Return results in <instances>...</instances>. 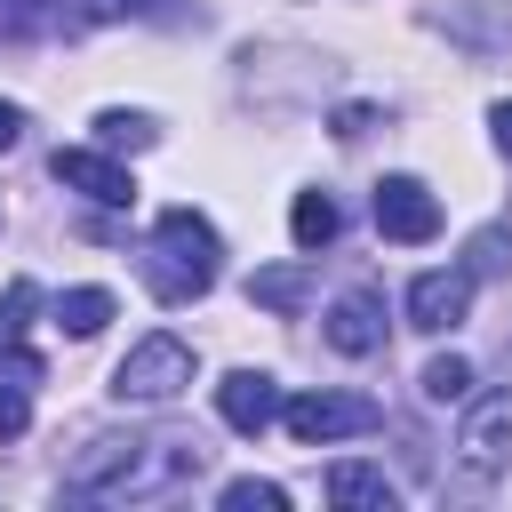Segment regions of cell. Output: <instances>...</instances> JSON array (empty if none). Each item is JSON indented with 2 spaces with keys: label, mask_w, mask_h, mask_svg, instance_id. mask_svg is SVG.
Masks as SVG:
<instances>
[{
  "label": "cell",
  "mask_w": 512,
  "mask_h": 512,
  "mask_svg": "<svg viewBox=\"0 0 512 512\" xmlns=\"http://www.w3.org/2000/svg\"><path fill=\"white\" fill-rule=\"evenodd\" d=\"M16 136H24V112L0 96V152H16Z\"/></svg>",
  "instance_id": "cb8c5ba5"
},
{
  "label": "cell",
  "mask_w": 512,
  "mask_h": 512,
  "mask_svg": "<svg viewBox=\"0 0 512 512\" xmlns=\"http://www.w3.org/2000/svg\"><path fill=\"white\" fill-rule=\"evenodd\" d=\"M368 128H376L368 104H344V112H336V136H368Z\"/></svg>",
  "instance_id": "603a6c76"
},
{
  "label": "cell",
  "mask_w": 512,
  "mask_h": 512,
  "mask_svg": "<svg viewBox=\"0 0 512 512\" xmlns=\"http://www.w3.org/2000/svg\"><path fill=\"white\" fill-rule=\"evenodd\" d=\"M488 128H496V144H504V160H512V104H496V112H488Z\"/></svg>",
  "instance_id": "d4e9b609"
},
{
  "label": "cell",
  "mask_w": 512,
  "mask_h": 512,
  "mask_svg": "<svg viewBox=\"0 0 512 512\" xmlns=\"http://www.w3.org/2000/svg\"><path fill=\"white\" fill-rule=\"evenodd\" d=\"M24 424H32V400H24V384H0V440H24Z\"/></svg>",
  "instance_id": "44dd1931"
},
{
  "label": "cell",
  "mask_w": 512,
  "mask_h": 512,
  "mask_svg": "<svg viewBox=\"0 0 512 512\" xmlns=\"http://www.w3.org/2000/svg\"><path fill=\"white\" fill-rule=\"evenodd\" d=\"M32 304H40V288H32V280H8V296H0V368H8L16 384H40V360L24 352V320H32Z\"/></svg>",
  "instance_id": "8fae6325"
},
{
  "label": "cell",
  "mask_w": 512,
  "mask_h": 512,
  "mask_svg": "<svg viewBox=\"0 0 512 512\" xmlns=\"http://www.w3.org/2000/svg\"><path fill=\"white\" fill-rule=\"evenodd\" d=\"M152 0H80V16L88 24H120V16H144Z\"/></svg>",
  "instance_id": "7402d4cb"
},
{
  "label": "cell",
  "mask_w": 512,
  "mask_h": 512,
  "mask_svg": "<svg viewBox=\"0 0 512 512\" xmlns=\"http://www.w3.org/2000/svg\"><path fill=\"white\" fill-rule=\"evenodd\" d=\"M336 224H344V216H336V200H328V192H296L288 232H296V248H304V256H312V248H328V240H336Z\"/></svg>",
  "instance_id": "5bb4252c"
},
{
  "label": "cell",
  "mask_w": 512,
  "mask_h": 512,
  "mask_svg": "<svg viewBox=\"0 0 512 512\" xmlns=\"http://www.w3.org/2000/svg\"><path fill=\"white\" fill-rule=\"evenodd\" d=\"M376 232L400 240V248H416V240L440 232V200H432L416 176H384V184H376Z\"/></svg>",
  "instance_id": "52a82bcc"
},
{
  "label": "cell",
  "mask_w": 512,
  "mask_h": 512,
  "mask_svg": "<svg viewBox=\"0 0 512 512\" xmlns=\"http://www.w3.org/2000/svg\"><path fill=\"white\" fill-rule=\"evenodd\" d=\"M280 424H288V440L328 448V440H360V432H376L384 408H376L368 392H304V400H280Z\"/></svg>",
  "instance_id": "277c9868"
},
{
  "label": "cell",
  "mask_w": 512,
  "mask_h": 512,
  "mask_svg": "<svg viewBox=\"0 0 512 512\" xmlns=\"http://www.w3.org/2000/svg\"><path fill=\"white\" fill-rule=\"evenodd\" d=\"M216 416H224L232 432H248V440H256V432L280 416V384H272L264 368H232V376L216 384Z\"/></svg>",
  "instance_id": "9c48e42d"
},
{
  "label": "cell",
  "mask_w": 512,
  "mask_h": 512,
  "mask_svg": "<svg viewBox=\"0 0 512 512\" xmlns=\"http://www.w3.org/2000/svg\"><path fill=\"white\" fill-rule=\"evenodd\" d=\"M416 392L424 400H472V360H456V352H440V360H424V376H416Z\"/></svg>",
  "instance_id": "2e32d148"
},
{
  "label": "cell",
  "mask_w": 512,
  "mask_h": 512,
  "mask_svg": "<svg viewBox=\"0 0 512 512\" xmlns=\"http://www.w3.org/2000/svg\"><path fill=\"white\" fill-rule=\"evenodd\" d=\"M472 312V272L456 264V272H416L408 280V328H424V336H440V328H456Z\"/></svg>",
  "instance_id": "ba28073f"
},
{
  "label": "cell",
  "mask_w": 512,
  "mask_h": 512,
  "mask_svg": "<svg viewBox=\"0 0 512 512\" xmlns=\"http://www.w3.org/2000/svg\"><path fill=\"white\" fill-rule=\"evenodd\" d=\"M192 384V344L184 336H144L120 368H112V400H128V408H160V400H176Z\"/></svg>",
  "instance_id": "3957f363"
},
{
  "label": "cell",
  "mask_w": 512,
  "mask_h": 512,
  "mask_svg": "<svg viewBox=\"0 0 512 512\" xmlns=\"http://www.w3.org/2000/svg\"><path fill=\"white\" fill-rule=\"evenodd\" d=\"M104 320H112V288H64L56 296V328L64 336H96Z\"/></svg>",
  "instance_id": "9a60e30c"
},
{
  "label": "cell",
  "mask_w": 512,
  "mask_h": 512,
  "mask_svg": "<svg viewBox=\"0 0 512 512\" xmlns=\"http://www.w3.org/2000/svg\"><path fill=\"white\" fill-rule=\"evenodd\" d=\"M216 504H224V512H280V504H288V488H280V480H224V488H216Z\"/></svg>",
  "instance_id": "e0dca14e"
},
{
  "label": "cell",
  "mask_w": 512,
  "mask_h": 512,
  "mask_svg": "<svg viewBox=\"0 0 512 512\" xmlns=\"http://www.w3.org/2000/svg\"><path fill=\"white\" fill-rule=\"evenodd\" d=\"M96 136H104V144L144 152V144H152V120H144V112H96Z\"/></svg>",
  "instance_id": "d6986e66"
},
{
  "label": "cell",
  "mask_w": 512,
  "mask_h": 512,
  "mask_svg": "<svg viewBox=\"0 0 512 512\" xmlns=\"http://www.w3.org/2000/svg\"><path fill=\"white\" fill-rule=\"evenodd\" d=\"M48 176H56L64 192H80V200H96V208H128V200H136V176H128L120 160H104V152H88V144H64V152L48 160Z\"/></svg>",
  "instance_id": "8992f818"
},
{
  "label": "cell",
  "mask_w": 512,
  "mask_h": 512,
  "mask_svg": "<svg viewBox=\"0 0 512 512\" xmlns=\"http://www.w3.org/2000/svg\"><path fill=\"white\" fill-rule=\"evenodd\" d=\"M304 296H312V264H272L248 280V304H264V312H304Z\"/></svg>",
  "instance_id": "7c38bea8"
},
{
  "label": "cell",
  "mask_w": 512,
  "mask_h": 512,
  "mask_svg": "<svg viewBox=\"0 0 512 512\" xmlns=\"http://www.w3.org/2000/svg\"><path fill=\"white\" fill-rule=\"evenodd\" d=\"M56 16V0H0V40H24Z\"/></svg>",
  "instance_id": "ffe728a7"
},
{
  "label": "cell",
  "mask_w": 512,
  "mask_h": 512,
  "mask_svg": "<svg viewBox=\"0 0 512 512\" xmlns=\"http://www.w3.org/2000/svg\"><path fill=\"white\" fill-rule=\"evenodd\" d=\"M504 264H512V232H504V224L472 232V248H464V272H472V280H488V272H504Z\"/></svg>",
  "instance_id": "ac0fdd59"
},
{
  "label": "cell",
  "mask_w": 512,
  "mask_h": 512,
  "mask_svg": "<svg viewBox=\"0 0 512 512\" xmlns=\"http://www.w3.org/2000/svg\"><path fill=\"white\" fill-rule=\"evenodd\" d=\"M328 504H368V512H392V480L376 464H336L328 472Z\"/></svg>",
  "instance_id": "4fadbf2b"
},
{
  "label": "cell",
  "mask_w": 512,
  "mask_h": 512,
  "mask_svg": "<svg viewBox=\"0 0 512 512\" xmlns=\"http://www.w3.org/2000/svg\"><path fill=\"white\" fill-rule=\"evenodd\" d=\"M216 272H224L216 224L192 216V208H160V224H152V240H144V280H152V296H160V304H200V296L216 288Z\"/></svg>",
  "instance_id": "7a4b0ae2"
},
{
  "label": "cell",
  "mask_w": 512,
  "mask_h": 512,
  "mask_svg": "<svg viewBox=\"0 0 512 512\" xmlns=\"http://www.w3.org/2000/svg\"><path fill=\"white\" fill-rule=\"evenodd\" d=\"M208 464V448L200 440H144V432H104V440H88L72 464H64V480L80 488V496H160V488H176V480H192Z\"/></svg>",
  "instance_id": "6da1fadb"
},
{
  "label": "cell",
  "mask_w": 512,
  "mask_h": 512,
  "mask_svg": "<svg viewBox=\"0 0 512 512\" xmlns=\"http://www.w3.org/2000/svg\"><path fill=\"white\" fill-rule=\"evenodd\" d=\"M456 456H464L472 480H496V472L512 464V392H480V400H472V416H464V432H456Z\"/></svg>",
  "instance_id": "5b68a950"
},
{
  "label": "cell",
  "mask_w": 512,
  "mask_h": 512,
  "mask_svg": "<svg viewBox=\"0 0 512 512\" xmlns=\"http://www.w3.org/2000/svg\"><path fill=\"white\" fill-rule=\"evenodd\" d=\"M328 344H336V352H352V360H360V352H376V344H384V296H376V288L336 296V304H328Z\"/></svg>",
  "instance_id": "30bf717a"
}]
</instances>
